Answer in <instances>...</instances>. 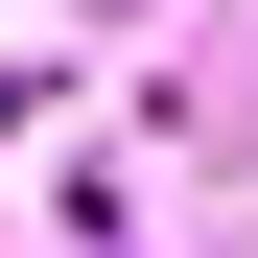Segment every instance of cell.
Here are the masks:
<instances>
[{
	"label": "cell",
	"mask_w": 258,
	"mask_h": 258,
	"mask_svg": "<svg viewBox=\"0 0 258 258\" xmlns=\"http://www.w3.org/2000/svg\"><path fill=\"white\" fill-rule=\"evenodd\" d=\"M0 117H24V94H0Z\"/></svg>",
	"instance_id": "1"
}]
</instances>
